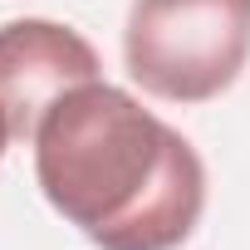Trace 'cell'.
<instances>
[{
    "mask_svg": "<svg viewBox=\"0 0 250 250\" xmlns=\"http://www.w3.org/2000/svg\"><path fill=\"white\" fill-rule=\"evenodd\" d=\"M30 147L44 201L98 250H177L206 211L196 147L103 79L69 88Z\"/></svg>",
    "mask_w": 250,
    "mask_h": 250,
    "instance_id": "6da1fadb",
    "label": "cell"
},
{
    "mask_svg": "<svg viewBox=\"0 0 250 250\" xmlns=\"http://www.w3.org/2000/svg\"><path fill=\"white\" fill-rule=\"evenodd\" d=\"M123 59L143 93L206 103L250 59V0H133Z\"/></svg>",
    "mask_w": 250,
    "mask_h": 250,
    "instance_id": "7a4b0ae2",
    "label": "cell"
},
{
    "mask_svg": "<svg viewBox=\"0 0 250 250\" xmlns=\"http://www.w3.org/2000/svg\"><path fill=\"white\" fill-rule=\"evenodd\" d=\"M98 49L59 20H10L0 25V103L15 143H35L40 118L79 83L98 79Z\"/></svg>",
    "mask_w": 250,
    "mask_h": 250,
    "instance_id": "3957f363",
    "label": "cell"
},
{
    "mask_svg": "<svg viewBox=\"0 0 250 250\" xmlns=\"http://www.w3.org/2000/svg\"><path fill=\"white\" fill-rule=\"evenodd\" d=\"M15 143V133H10V118H5V103H0V157H5V147Z\"/></svg>",
    "mask_w": 250,
    "mask_h": 250,
    "instance_id": "277c9868",
    "label": "cell"
}]
</instances>
